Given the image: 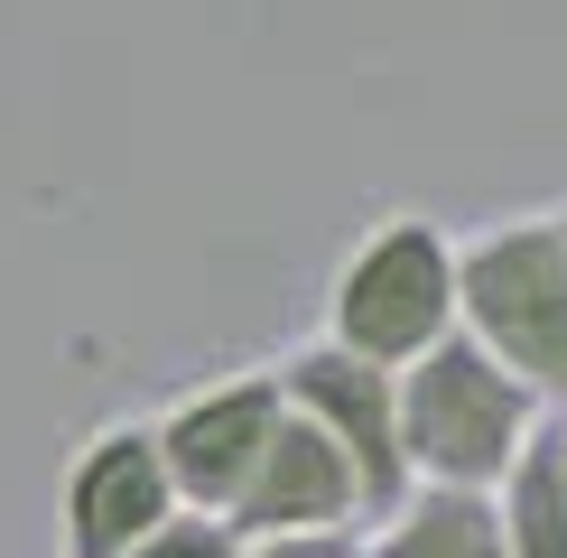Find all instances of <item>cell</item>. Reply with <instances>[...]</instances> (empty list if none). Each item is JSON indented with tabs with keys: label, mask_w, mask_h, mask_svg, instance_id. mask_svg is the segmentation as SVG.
Here are the masks:
<instances>
[{
	"label": "cell",
	"mask_w": 567,
	"mask_h": 558,
	"mask_svg": "<svg viewBox=\"0 0 567 558\" xmlns=\"http://www.w3.org/2000/svg\"><path fill=\"white\" fill-rule=\"evenodd\" d=\"M512 549L522 558H567V456L539 447L522 465V494H512Z\"/></svg>",
	"instance_id": "cell-9"
},
{
	"label": "cell",
	"mask_w": 567,
	"mask_h": 558,
	"mask_svg": "<svg viewBox=\"0 0 567 558\" xmlns=\"http://www.w3.org/2000/svg\"><path fill=\"white\" fill-rule=\"evenodd\" d=\"M279 372H251V382H215L196 391V401H177L158 418V465H168V494L186 512H233L251 484V465H261L270 428H279Z\"/></svg>",
	"instance_id": "cell-4"
},
{
	"label": "cell",
	"mask_w": 567,
	"mask_h": 558,
	"mask_svg": "<svg viewBox=\"0 0 567 558\" xmlns=\"http://www.w3.org/2000/svg\"><path fill=\"white\" fill-rule=\"evenodd\" d=\"M279 391L298 401V418H317L336 437V456L353 465V494L363 503H400V401H391V372L382 363H353L344 344H307V354L279 372Z\"/></svg>",
	"instance_id": "cell-6"
},
{
	"label": "cell",
	"mask_w": 567,
	"mask_h": 558,
	"mask_svg": "<svg viewBox=\"0 0 567 558\" xmlns=\"http://www.w3.org/2000/svg\"><path fill=\"white\" fill-rule=\"evenodd\" d=\"M372 558H503V530L475 494H429L419 512H400V530Z\"/></svg>",
	"instance_id": "cell-8"
},
{
	"label": "cell",
	"mask_w": 567,
	"mask_h": 558,
	"mask_svg": "<svg viewBox=\"0 0 567 558\" xmlns=\"http://www.w3.org/2000/svg\"><path fill=\"white\" fill-rule=\"evenodd\" d=\"M512 437H522V391L475 344H429V363L410 372V401H400V456H419L446 484H484L503 475Z\"/></svg>",
	"instance_id": "cell-2"
},
{
	"label": "cell",
	"mask_w": 567,
	"mask_h": 558,
	"mask_svg": "<svg viewBox=\"0 0 567 558\" xmlns=\"http://www.w3.org/2000/svg\"><path fill=\"white\" fill-rule=\"evenodd\" d=\"M353 503H363V494H353V465L336 456V437H326L317 418L279 410L270 447H261L243 503H233L224 521H233V530H261V540H326Z\"/></svg>",
	"instance_id": "cell-7"
},
{
	"label": "cell",
	"mask_w": 567,
	"mask_h": 558,
	"mask_svg": "<svg viewBox=\"0 0 567 558\" xmlns=\"http://www.w3.org/2000/svg\"><path fill=\"white\" fill-rule=\"evenodd\" d=\"M168 512H177V494H168V465H158V437L150 428L84 437L75 465H65V484H56L65 558H131Z\"/></svg>",
	"instance_id": "cell-5"
},
{
	"label": "cell",
	"mask_w": 567,
	"mask_h": 558,
	"mask_svg": "<svg viewBox=\"0 0 567 558\" xmlns=\"http://www.w3.org/2000/svg\"><path fill=\"white\" fill-rule=\"evenodd\" d=\"M446 308H456V270H446V242L429 224H382L336 279V344L353 363H400L429 354Z\"/></svg>",
	"instance_id": "cell-1"
},
{
	"label": "cell",
	"mask_w": 567,
	"mask_h": 558,
	"mask_svg": "<svg viewBox=\"0 0 567 558\" xmlns=\"http://www.w3.org/2000/svg\"><path fill=\"white\" fill-rule=\"evenodd\" d=\"M131 558H243V530H233L224 512H168Z\"/></svg>",
	"instance_id": "cell-10"
},
{
	"label": "cell",
	"mask_w": 567,
	"mask_h": 558,
	"mask_svg": "<svg viewBox=\"0 0 567 558\" xmlns=\"http://www.w3.org/2000/svg\"><path fill=\"white\" fill-rule=\"evenodd\" d=\"M251 558H353V549L336 540V530H326V540H261Z\"/></svg>",
	"instance_id": "cell-11"
},
{
	"label": "cell",
	"mask_w": 567,
	"mask_h": 558,
	"mask_svg": "<svg viewBox=\"0 0 567 558\" xmlns=\"http://www.w3.org/2000/svg\"><path fill=\"white\" fill-rule=\"evenodd\" d=\"M456 298L475 308V326L522 372L567 382V242L558 232L522 224V232H503V242H484L475 261H465Z\"/></svg>",
	"instance_id": "cell-3"
}]
</instances>
